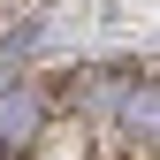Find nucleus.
<instances>
[{"label": "nucleus", "mask_w": 160, "mask_h": 160, "mask_svg": "<svg viewBox=\"0 0 160 160\" xmlns=\"http://www.w3.org/2000/svg\"><path fill=\"white\" fill-rule=\"evenodd\" d=\"M38 130V92H0V152Z\"/></svg>", "instance_id": "1"}]
</instances>
